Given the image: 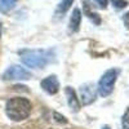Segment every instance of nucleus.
I'll return each mask as SVG.
<instances>
[{
	"label": "nucleus",
	"mask_w": 129,
	"mask_h": 129,
	"mask_svg": "<svg viewBox=\"0 0 129 129\" xmlns=\"http://www.w3.org/2000/svg\"><path fill=\"white\" fill-rule=\"evenodd\" d=\"M97 97V88L92 83H87L80 87V98L83 105H90L95 101Z\"/></svg>",
	"instance_id": "nucleus-5"
},
{
	"label": "nucleus",
	"mask_w": 129,
	"mask_h": 129,
	"mask_svg": "<svg viewBox=\"0 0 129 129\" xmlns=\"http://www.w3.org/2000/svg\"><path fill=\"white\" fill-rule=\"evenodd\" d=\"M43 90H45L48 94H56L59 90V81L56 75H49L45 79H43L40 83Z\"/></svg>",
	"instance_id": "nucleus-6"
},
{
	"label": "nucleus",
	"mask_w": 129,
	"mask_h": 129,
	"mask_svg": "<svg viewBox=\"0 0 129 129\" xmlns=\"http://www.w3.org/2000/svg\"><path fill=\"white\" fill-rule=\"evenodd\" d=\"M102 129H111V128H110L109 125H103V126H102Z\"/></svg>",
	"instance_id": "nucleus-16"
},
{
	"label": "nucleus",
	"mask_w": 129,
	"mask_h": 129,
	"mask_svg": "<svg viewBox=\"0 0 129 129\" xmlns=\"http://www.w3.org/2000/svg\"><path fill=\"white\" fill-rule=\"evenodd\" d=\"M121 128L123 129H129V107L126 109V111L124 112V115L121 117Z\"/></svg>",
	"instance_id": "nucleus-11"
},
{
	"label": "nucleus",
	"mask_w": 129,
	"mask_h": 129,
	"mask_svg": "<svg viewBox=\"0 0 129 129\" xmlns=\"http://www.w3.org/2000/svg\"><path fill=\"white\" fill-rule=\"evenodd\" d=\"M81 23V13H80V9L75 8L74 12L70 17V23H69V32L70 34H74V32H78L79 27Z\"/></svg>",
	"instance_id": "nucleus-8"
},
{
	"label": "nucleus",
	"mask_w": 129,
	"mask_h": 129,
	"mask_svg": "<svg viewBox=\"0 0 129 129\" xmlns=\"http://www.w3.org/2000/svg\"><path fill=\"white\" fill-rule=\"evenodd\" d=\"M22 62L27 67L32 69H41L47 66L52 59V50L47 49H27L21 52Z\"/></svg>",
	"instance_id": "nucleus-2"
},
{
	"label": "nucleus",
	"mask_w": 129,
	"mask_h": 129,
	"mask_svg": "<svg viewBox=\"0 0 129 129\" xmlns=\"http://www.w3.org/2000/svg\"><path fill=\"white\" fill-rule=\"evenodd\" d=\"M31 78V72L25 67H21L18 64H13L5 70L3 74L4 80H27Z\"/></svg>",
	"instance_id": "nucleus-4"
},
{
	"label": "nucleus",
	"mask_w": 129,
	"mask_h": 129,
	"mask_svg": "<svg viewBox=\"0 0 129 129\" xmlns=\"http://www.w3.org/2000/svg\"><path fill=\"white\" fill-rule=\"evenodd\" d=\"M112 5L116 8V9H123L128 5V2L126 0H111Z\"/></svg>",
	"instance_id": "nucleus-12"
},
{
	"label": "nucleus",
	"mask_w": 129,
	"mask_h": 129,
	"mask_svg": "<svg viewBox=\"0 0 129 129\" xmlns=\"http://www.w3.org/2000/svg\"><path fill=\"white\" fill-rule=\"evenodd\" d=\"M64 93H66L67 103H69V107L71 109V111L78 112V111L80 110V101L78 100L76 92H75L71 87H66V89H64Z\"/></svg>",
	"instance_id": "nucleus-7"
},
{
	"label": "nucleus",
	"mask_w": 129,
	"mask_h": 129,
	"mask_svg": "<svg viewBox=\"0 0 129 129\" xmlns=\"http://www.w3.org/2000/svg\"><path fill=\"white\" fill-rule=\"evenodd\" d=\"M107 2H109V0H95V3L98 4L101 8H103V9L107 7Z\"/></svg>",
	"instance_id": "nucleus-15"
},
{
	"label": "nucleus",
	"mask_w": 129,
	"mask_h": 129,
	"mask_svg": "<svg viewBox=\"0 0 129 129\" xmlns=\"http://www.w3.org/2000/svg\"><path fill=\"white\" fill-rule=\"evenodd\" d=\"M117 75H119V71L116 69H110L101 76L98 85H97V92L101 97H107L112 93Z\"/></svg>",
	"instance_id": "nucleus-3"
},
{
	"label": "nucleus",
	"mask_w": 129,
	"mask_h": 129,
	"mask_svg": "<svg viewBox=\"0 0 129 129\" xmlns=\"http://www.w3.org/2000/svg\"><path fill=\"white\" fill-rule=\"evenodd\" d=\"M31 109L32 105L27 98L14 97V98H10L7 102L5 112L9 119H12L13 121H21L28 117V115L31 114Z\"/></svg>",
	"instance_id": "nucleus-1"
},
{
	"label": "nucleus",
	"mask_w": 129,
	"mask_h": 129,
	"mask_svg": "<svg viewBox=\"0 0 129 129\" xmlns=\"http://www.w3.org/2000/svg\"><path fill=\"white\" fill-rule=\"evenodd\" d=\"M123 22H124V25L126 26V28H129V12L124 14V17H123Z\"/></svg>",
	"instance_id": "nucleus-14"
},
{
	"label": "nucleus",
	"mask_w": 129,
	"mask_h": 129,
	"mask_svg": "<svg viewBox=\"0 0 129 129\" xmlns=\"http://www.w3.org/2000/svg\"><path fill=\"white\" fill-rule=\"evenodd\" d=\"M17 0H0V12L7 13L10 9H13Z\"/></svg>",
	"instance_id": "nucleus-10"
},
{
	"label": "nucleus",
	"mask_w": 129,
	"mask_h": 129,
	"mask_svg": "<svg viewBox=\"0 0 129 129\" xmlns=\"http://www.w3.org/2000/svg\"><path fill=\"white\" fill-rule=\"evenodd\" d=\"M74 0H61L58 7H57V14H64L70 9V7L72 5Z\"/></svg>",
	"instance_id": "nucleus-9"
},
{
	"label": "nucleus",
	"mask_w": 129,
	"mask_h": 129,
	"mask_svg": "<svg viewBox=\"0 0 129 129\" xmlns=\"http://www.w3.org/2000/svg\"><path fill=\"white\" fill-rule=\"evenodd\" d=\"M54 117L57 119V121H59V123H67L66 117H64V116H61V115L57 114V112H54Z\"/></svg>",
	"instance_id": "nucleus-13"
}]
</instances>
